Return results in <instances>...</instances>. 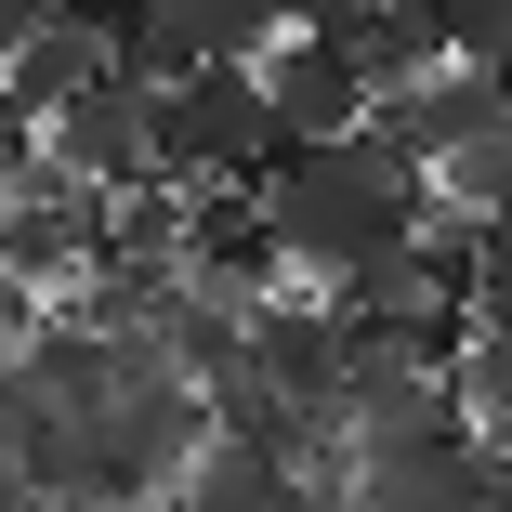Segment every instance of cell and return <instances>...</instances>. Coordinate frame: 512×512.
I'll return each instance as SVG.
<instances>
[{"instance_id": "13", "label": "cell", "mask_w": 512, "mask_h": 512, "mask_svg": "<svg viewBox=\"0 0 512 512\" xmlns=\"http://www.w3.org/2000/svg\"><path fill=\"white\" fill-rule=\"evenodd\" d=\"M460 302H473V329H512V211L473 224V263H460Z\"/></svg>"}, {"instance_id": "17", "label": "cell", "mask_w": 512, "mask_h": 512, "mask_svg": "<svg viewBox=\"0 0 512 512\" xmlns=\"http://www.w3.org/2000/svg\"><path fill=\"white\" fill-rule=\"evenodd\" d=\"M368 14H381V0H302V40H355Z\"/></svg>"}, {"instance_id": "15", "label": "cell", "mask_w": 512, "mask_h": 512, "mask_svg": "<svg viewBox=\"0 0 512 512\" xmlns=\"http://www.w3.org/2000/svg\"><path fill=\"white\" fill-rule=\"evenodd\" d=\"M40 171H53V132H40V119H14V106H0V211H14V197H27Z\"/></svg>"}, {"instance_id": "6", "label": "cell", "mask_w": 512, "mask_h": 512, "mask_svg": "<svg viewBox=\"0 0 512 512\" xmlns=\"http://www.w3.org/2000/svg\"><path fill=\"white\" fill-rule=\"evenodd\" d=\"M106 211H119L106 184L40 171V184L14 197V211H0V263H14L27 289H66V276H92V263H106Z\"/></svg>"}, {"instance_id": "9", "label": "cell", "mask_w": 512, "mask_h": 512, "mask_svg": "<svg viewBox=\"0 0 512 512\" xmlns=\"http://www.w3.org/2000/svg\"><path fill=\"white\" fill-rule=\"evenodd\" d=\"M106 66H119V40H106V27H66V14H53L14 66H0V106H14V119H66Z\"/></svg>"}, {"instance_id": "5", "label": "cell", "mask_w": 512, "mask_h": 512, "mask_svg": "<svg viewBox=\"0 0 512 512\" xmlns=\"http://www.w3.org/2000/svg\"><path fill=\"white\" fill-rule=\"evenodd\" d=\"M368 132H381L394 158H421V171L460 158V145H499V132H512V66H460V53H447L421 92H394Z\"/></svg>"}, {"instance_id": "16", "label": "cell", "mask_w": 512, "mask_h": 512, "mask_svg": "<svg viewBox=\"0 0 512 512\" xmlns=\"http://www.w3.org/2000/svg\"><path fill=\"white\" fill-rule=\"evenodd\" d=\"M27 342H40V289L0 263V355H27Z\"/></svg>"}, {"instance_id": "7", "label": "cell", "mask_w": 512, "mask_h": 512, "mask_svg": "<svg viewBox=\"0 0 512 512\" xmlns=\"http://www.w3.org/2000/svg\"><path fill=\"white\" fill-rule=\"evenodd\" d=\"M342 512H499V447L447 434V447H394V460H355Z\"/></svg>"}, {"instance_id": "11", "label": "cell", "mask_w": 512, "mask_h": 512, "mask_svg": "<svg viewBox=\"0 0 512 512\" xmlns=\"http://www.w3.org/2000/svg\"><path fill=\"white\" fill-rule=\"evenodd\" d=\"M342 53H355V79L381 92V106H394V92H421V79L447 66V40H434V0H381V14H368Z\"/></svg>"}, {"instance_id": "2", "label": "cell", "mask_w": 512, "mask_h": 512, "mask_svg": "<svg viewBox=\"0 0 512 512\" xmlns=\"http://www.w3.org/2000/svg\"><path fill=\"white\" fill-rule=\"evenodd\" d=\"M276 92H263V66H197V79H171L158 92V158H171V184H263L276 171Z\"/></svg>"}, {"instance_id": "19", "label": "cell", "mask_w": 512, "mask_h": 512, "mask_svg": "<svg viewBox=\"0 0 512 512\" xmlns=\"http://www.w3.org/2000/svg\"><path fill=\"white\" fill-rule=\"evenodd\" d=\"M40 27H53V0H0V66H14V53H27Z\"/></svg>"}, {"instance_id": "3", "label": "cell", "mask_w": 512, "mask_h": 512, "mask_svg": "<svg viewBox=\"0 0 512 512\" xmlns=\"http://www.w3.org/2000/svg\"><path fill=\"white\" fill-rule=\"evenodd\" d=\"M473 434L460 421V394L421 342H394V329H355V368H342V447L355 460H394V447H447Z\"/></svg>"}, {"instance_id": "10", "label": "cell", "mask_w": 512, "mask_h": 512, "mask_svg": "<svg viewBox=\"0 0 512 512\" xmlns=\"http://www.w3.org/2000/svg\"><path fill=\"white\" fill-rule=\"evenodd\" d=\"M158 512H329V499H302V473H289V460H263V447L211 434V460H197Z\"/></svg>"}, {"instance_id": "8", "label": "cell", "mask_w": 512, "mask_h": 512, "mask_svg": "<svg viewBox=\"0 0 512 512\" xmlns=\"http://www.w3.org/2000/svg\"><path fill=\"white\" fill-rule=\"evenodd\" d=\"M263 92H276V132H289V145H355V132L381 119V92L355 79L342 40H276V53H263Z\"/></svg>"}, {"instance_id": "18", "label": "cell", "mask_w": 512, "mask_h": 512, "mask_svg": "<svg viewBox=\"0 0 512 512\" xmlns=\"http://www.w3.org/2000/svg\"><path fill=\"white\" fill-rule=\"evenodd\" d=\"M53 14H66V27H106V40H132V27H145V0H53Z\"/></svg>"}, {"instance_id": "14", "label": "cell", "mask_w": 512, "mask_h": 512, "mask_svg": "<svg viewBox=\"0 0 512 512\" xmlns=\"http://www.w3.org/2000/svg\"><path fill=\"white\" fill-rule=\"evenodd\" d=\"M434 40L460 66H512V0H434Z\"/></svg>"}, {"instance_id": "4", "label": "cell", "mask_w": 512, "mask_h": 512, "mask_svg": "<svg viewBox=\"0 0 512 512\" xmlns=\"http://www.w3.org/2000/svg\"><path fill=\"white\" fill-rule=\"evenodd\" d=\"M53 132V171H79V184H106V197H145V184H171V158H158V92L145 79H92L66 119H40Z\"/></svg>"}, {"instance_id": "1", "label": "cell", "mask_w": 512, "mask_h": 512, "mask_svg": "<svg viewBox=\"0 0 512 512\" xmlns=\"http://www.w3.org/2000/svg\"><path fill=\"white\" fill-rule=\"evenodd\" d=\"M250 197H263V224H276L289 276H302V289H329V276H355L368 250L421 237L434 171H421V158H394L381 132H355V145H276V171H263Z\"/></svg>"}, {"instance_id": "12", "label": "cell", "mask_w": 512, "mask_h": 512, "mask_svg": "<svg viewBox=\"0 0 512 512\" xmlns=\"http://www.w3.org/2000/svg\"><path fill=\"white\" fill-rule=\"evenodd\" d=\"M447 394H460L473 447H512V329H473V342L447 355Z\"/></svg>"}, {"instance_id": "20", "label": "cell", "mask_w": 512, "mask_h": 512, "mask_svg": "<svg viewBox=\"0 0 512 512\" xmlns=\"http://www.w3.org/2000/svg\"><path fill=\"white\" fill-rule=\"evenodd\" d=\"M250 14H263V27H302V0H250Z\"/></svg>"}]
</instances>
